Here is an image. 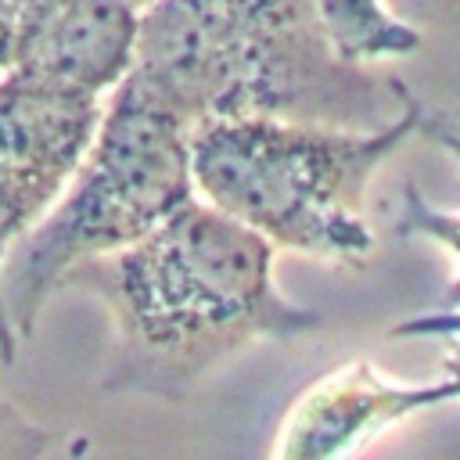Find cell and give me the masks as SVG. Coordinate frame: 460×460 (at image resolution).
<instances>
[{"label": "cell", "mask_w": 460, "mask_h": 460, "mask_svg": "<svg viewBox=\"0 0 460 460\" xmlns=\"http://www.w3.org/2000/svg\"><path fill=\"white\" fill-rule=\"evenodd\" d=\"M273 244L208 205L187 201L140 241L65 273L111 320L104 392L187 399L226 359L259 341H295L323 327L277 291Z\"/></svg>", "instance_id": "6da1fadb"}, {"label": "cell", "mask_w": 460, "mask_h": 460, "mask_svg": "<svg viewBox=\"0 0 460 460\" xmlns=\"http://www.w3.org/2000/svg\"><path fill=\"white\" fill-rule=\"evenodd\" d=\"M126 83L187 129L270 115L370 133L410 97L399 75L338 54L320 0H151Z\"/></svg>", "instance_id": "7a4b0ae2"}, {"label": "cell", "mask_w": 460, "mask_h": 460, "mask_svg": "<svg viewBox=\"0 0 460 460\" xmlns=\"http://www.w3.org/2000/svg\"><path fill=\"white\" fill-rule=\"evenodd\" d=\"M417 133V97L381 129L295 119H208L187 129L198 198L259 230L273 248L363 270L374 234L363 219L377 165Z\"/></svg>", "instance_id": "3957f363"}, {"label": "cell", "mask_w": 460, "mask_h": 460, "mask_svg": "<svg viewBox=\"0 0 460 460\" xmlns=\"http://www.w3.org/2000/svg\"><path fill=\"white\" fill-rule=\"evenodd\" d=\"M194 198L187 126L122 79L101 108L79 169L0 266V302L14 338L36 334L68 270L140 241Z\"/></svg>", "instance_id": "277c9868"}, {"label": "cell", "mask_w": 460, "mask_h": 460, "mask_svg": "<svg viewBox=\"0 0 460 460\" xmlns=\"http://www.w3.org/2000/svg\"><path fill=\"white\" fill-rule=\"evenodd\" d=\"M104 101L54 86L18 68L0 72V266L11 244L47 216L79 169ZM18 338L0 302V363H14Z\"/></svg>", "instance_id": "5b68a950"}, {"label": "cell", "mask_w": 460, "mask_h": 460, "mask_svg": "<svg viewBox=\"0 0 460 460\" xmlns=\"http://www.w3.org/2000/svg\"><path fill=\"white\" fill-rule=\"evenodd\" d=\"M449 399H460V381L453 377L438 385L402 388L388 385L367 359H352L334 374L320 377L316 385H309L295 399V406L284 413L277 428L270 453L277 460L345 456L363 449L388 424Z\"/></svg>", "instance_id": "8992f818"}, {"label": "cell", "mask_w": 460, "mask_h": 460, "mask_svg": "<svg viewBox=\"0 0 460 460\" xmlns=\"http://www.w3.org/2000/svg\"><path fill=\"white\" fill-rule=\"evenodd\" d=\"M137 29L133 0H36L7 68L104 97L133 68Z\"/></svg>", "instance_id": "52a82bcc"}, {"label": "cell", "mask_w": 460, "mask_h": 460, "mask_svg": "<svg viewBox=\"0 0 460 460\" xmlns=\"http://www.w3.org/2000/svg\"><path fill=\"white\" fill-rule=\"evenodd\" d=\"M320 14L338 54L349 61L402 58L420 47V32L381 0H320Z\"/></svg>", "instance_id": "ba28073f"}, {"label": "cell", "mask_w": 460, "mask_h": 460, "mask_svg": "<svg viewBox=\"0 0 460 460\" xmlns=\"http://www.w3.org/2000/svg\"><path fill=\"white\" fill-rule=\"evenodd\" d=\"M395 234L399 237H431V241H442L449 252H456L460 259V216H449V212H438L431 208L413 183H406L402 190V212L395 219ZM442 309H460V277L453 280V288L446 291L442 298Z\"/></svg>", "instance_id": "9c48e42d"}, {"label": "cell", "mask_w": 460, "mask_h": 460, "mask_svg": "<svg viewBox=\"0 0 460 460\" xmlns=\"http://www.w3.org/2000/svg\"><path fill=\"white\" fill-rule=\"evenodd\" d=\"M54 431L29 420L0 395V460H32L54 449Z\"/></svg>", "instance_id": "30bf717a"}, {"label": "cell", "mask_w": 460, "mask_h": 460, "mask_svg": "<svg viewBox=\"0 0 460 460\" xmlns=\"http://www.w3.org/2000/svg\"><path fill=\"white\" fill-rule=\"evenodd\" d=\"M410 25H431L438 32H449L460 40V0H410L406 4Z\"/></svg>", "instance_id": "8fae6325"}, {"label": "cell", "mask_w": 460, "mask_h": 460, "mask_svg": "<svg viewBox=\"0 0 460 460\" xmlns=\"http://www.w3.org/2000/svg\"><path fill=\"white\" fill-rule=\"evenodd\" d=\"M417 133H424L428 140H435L438 147L460 155V115H446L435 108H424L417 101Z\"/></svg>", "instance_id": "7c38bea8"}, {"label": "cell", "mask_w": 460, "mask_h": 460, "mask_svg": "<svg viewBox=\"0 0 460 460\" xmlns=\"http://www.w3.org/2000/svg\"><path fill=\"white\" fill-rule=\"evenodd\" d=\"M392 338H413V334H460V309H438V313H428V316H413V320H402L388 331Z\"/></svg>", "instance_id": "4fadbf2b"}, {"label": "cell", "mask_w": 460, "mask_h": 460, "mask_svg": "<svg viewBox=\"0 0 460 460\" xmlns=\"http://www.w3.org/2000/svg\"><path fill=\"white\" fill-rule=\"evenodd\" d=\"M32 7H36V0H0V72L11 65L14 40H18Z\"/></svg>", "instance_id": "5bb4252c"}, {"label": "cell", "mask_w": 460, "mask_h": 460, "mask_svg": "<svg viewBox=\"0 0 460 460\" xmlns=\"http://www.w3.org/2000/svg\"><path fill=\"white\" fill-rule=\"evenodd\" d=\"M442 370H446V377L460 381V341H456V334H449V352L442 359Z\"/></svg>", "instance_id": "9a60e30c"}, {"label": "cell", "mask_w": 460, "mask_h": 460, "mask_svg": "<svg viewBox=\"0 0 460 460\" xmlns=\"http://www.w3.org/2000/svg\"><path fill=\"white\" fill-rule=\"evenodd\" d=\"M133 4H137V7H144V4H151V0H133Z\"/></svg>", "instance_id": "2e32d148"}]
</instances>
